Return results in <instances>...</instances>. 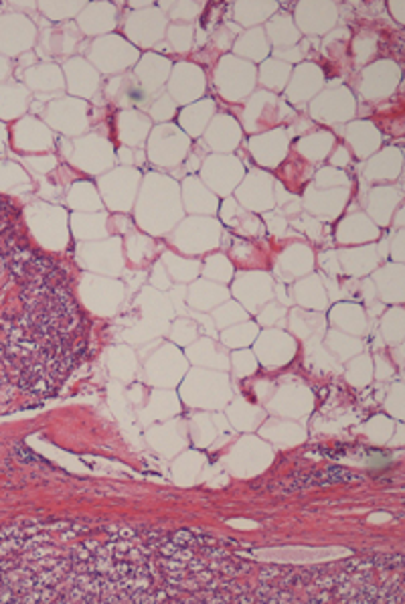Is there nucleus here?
Masks as SVG:
<instances>
[{
  "instance_id": "obj_1",
  "label": "nucleus",
  "mask_w": 405,
  "mask_h": 604,
  "mask_svg": "<svg viewBox=\"0 0 405 604\" xmlns=\"http://www.w3.org/2000/svg\"><path fill=\"white\" fill-rule=\"evenodd\" d=\"M187 148H189V142L180 132L170 126H164L154 132V138L150 144V159L164 166H173L185 159Z\"/></svg>"
},
{
  "instance_id": "obj_2",
  "label": "nucleus",
  "mask_w": 405,
  "mask_h": 604,
  "mask_svg": "<svg viewBox=\"0 0 405 604\" xmlns=\"http://www.w3.org/2000/svg\"><path fill=\"white\" fill-rule=\"evenodd\" d=\"M35 39V29L31 23L23 17H2L0 18V51L4 53H18L27 49Z\"/></svg>"
},
{
  "instance_id": "obj_3",
  "label": "nucleus",
  "mask_w": 405,
  "mask_h": 604,
  "mask_svg": "<svg viewBox=\"0 0 405 604\" xmlns=\"http://www.w3.org/2000/svg\"><path fill=\"white\" fill-rule=\"evenodd\" d=\"M353 481H363V476L351 473L347 469H340V467H328L326 471H312V473L292 476L290 481H288L290 487L286 491L324 487V485H337V483H353Z\"/></svg>"
},
{
  "instance_id": "obj_4",
  "label": "nucleus",
  "mask_w": 405,
  "mask_h": 604,
  "mask_svg": "<svg viewBox=\"0 0 405 604\" xmlns=\"http://www.w3.org/2000/svg\"><path fill=\"white\" fill-rule=\"evenodd\" d=\"M251 152L256 154V159H258L259 163L266 164V166L278 164L286 154V136H284V132L278 130L272 132V134H266L261 138H256L251 142Z\"/></svg>"
},
{
  "instance_id": "obj_5",
  "label": "nucleus",
  "mask_w": 405,
  "mask_h": 604,
  "mask_svg": "<svg viewBox=\"0 0 405 604\" xmlns=\"http://www.w3.org/2000/svg\"><path fill=\"white\" fill-rule=\"evenodd\" d=\"M15 144L18 148L25 150H39V148L51 147V134L45 132V128L32 120V118H25L20 124H16L15 128Z\"/></svg>"
},
{
  "instance_id": "obj_6",
  "label": "nucleus",
  "mask_w": 405,
  "mask_h": 604,
  "mask_svg": "<svg viewBox=\"0 0 405 604\" xmlns=\"http://www.w3.org/2000/svg\"><path fill=\"white\" fill-rule=\"evenodd\" d=\"M29 92L16 83H0V116L16 118L27 110Z\"/></svg>"
},
{
  "instance_id": "obj_7",
  "label": "nucleus",
  "mask_w": 405,
  "mask_h": 604,
  "mask_svg": "<svg viewBox=\"0 0 405 604\" xmlns=\"http://www.w3.org/2000/svg\"><path fill=\"white\" fill-rule=\"evenodd\" d=\"M47 120L55 126V128H59V130L63 132H69V134H73V132H77L80 128H83L85 126V122H81V120H73V112L80 108L75 101H69V99H59V101H53L51 106H47Z\"/></svg>"
},
{
  "instance_id": "obj_8",
  "label": "nucleus",
  "mask_w": 405,
  "mask_h": 604,
  "mask_svg": "<svg viewBox=\"0 0 405 604\" xmlns=\"http://www.w3.org/2000/svg\"><path fill=\"white\" fill-rule=\"evenodd\" d=\"M73 49H75L73 25H65L61 29L47 31L41 41V53H47V55H65Z\"/></svg>"
},
{
  "instance_id": "obj_9",
  "label": "nucleus",
  "mask_w": 405,
  "mask_h": 604,
  "mask_svg": "<svg viewBox=\"0 0 405 604\" xmlns=\"http://www.w3.org/2000/svg\"><path fill=\"white\" fill-rule=\"evenodd\" d=\"M185 197H187V207H189L191 211H217V201H215V197L207 193V189H205L199 180L187 179V183H185Z\"/></svg>"
},
{
  "instance_id": "obj_10",
  "label": "nucleus",
  "mask_w": 405,
  "mask_h": 604,
  "mask_svg": "<svg viewBox=\"0 0 405 604\" xmlns=\"http://www.w3.org/2000/svg\"><path fill=\"white\" fill-rule=\"evenodd\" d=\"M227 296L223 288L215 286V284H207V282H199L193 284L191 288V307L199 309V311H207L211 307H215L217 302H221Z\"/></svg>"
},
{
  "instance_id": "obj_11",
  "label": "nucleus",
  "mask_w": 405,
  "mask_h": 604,
  "mask_svg": "<svg viewBox=\"0 0 405 604\" xmlns=\"http://www.w3.org/2000/svg\"><path fill=\"white\" fill-rule=\"evenodd\" d=\"M25 80L32 90L47 92L49 87H61L59 69L55 66H37L25 71Z\"/></svg>"
},
{
  "instance_id": "obj_12",
  "label": "nucleus",
  "mask_w": 405,
  "mask_h": 604,
  "mask_svg": "<svg viewBox=\"0 0 405 604\" xmlns=\"http://www.w3.org/2000/svg\"><path fill=\"white\" fill-rule=\"evenodd\" d=\"M296 294H298V300L302 304H306V307H314V309L326 307V294H324L323 286H320V280L316 276L300 282L298 288H296Z\"/></svg>"
},
{
  "instance_id": "obj_13",
  "label": "nucleus",
  "mask_w": 405,
  "mask_h": 604,
  "mask_svg": "<svg viewBox=\"0 0 405 604\" xmlns=\"http://www.w3.org/2000/svg\"><path fill=\"white\" fill-rule=\"evenodd\" d=\"M342 260H344V266L351 274L355 276H361V274H367L369 268H373L377 264V256L375 254V247H365V249H359V252H342Z\"/></svg>"
},
{
  "instance_id": "obj_14",
  "label": "nucleus",
  "mask_w": 405,
  "mask_h": 604,
  "mask_svg": "<svg viewBox=\"0 0 405 604\" xmlns=\"http://www.w3.org/2000/svg\"><path fill=\"white\" fill-rule=\"evenodd\" d=\"M286 256L282 258V264L286 266V270L290 274H304L310 272L312 268V252L304 245H294L290 249L284 252Z\"/></svg>"
},
{
  "instance_id": "obj_15",
  "label": "nucleus",
  "mask_w": 405,
  "mask_h": 604,
  "mask_svg": "<svg viewBox=\"0 0 405 604\" xmlns=\"http://www.w3.org/2000/svg\"><path fill=\"white\" fill-rule=\"evenodd\" d=\"M75 223V233L83 240H92V238H104L106 235V217H92V215H75L73 219Z\"/></svg>"
},
{
  "instance_id": "obj_16",
  "label": "nucleus",
  "mask_w": 405,
  "mask_h": 604,
  "mask_svg": "<svg viewBox=\"0 0 405 604\" xmlns=\"http://www.w3.org/2000/svg\"><path fill=\"white\" fill-rule=\"evenodd\" d=\"M332 144V136L330 134H314L312 138H306L304 142H300L298 148L302 154H306L312 161H320L324 154L328 152V148Z\"/></svg>"
},
{
  "instance_id": "obj_17",
  "label": "nucleus",
  "mask_w": 405,
  "mask_h": 604,
  "mask_svg": "<svg viewBox=\"0 0 405 604\" xmlns=\"http://www.w3.org/2000/svg\"><path fill=\"white\" fill-rule=\"evenodd\" d=\"M356 221H359V223L355 226V223H353V217L347 219V223H344L342 228H351V231H342V238H339V240H342V242H355L356 233H361V240H371V238L377 235L375 226H371L363 215H359Z\"/></svg>"
},
{
  "instance_id": "obj_18",
  "label": "nucleus",
  "mask_w": 405,
  "mask_h": 604,
  "mask_svg": "<svg viewBox=\"0 0 405 604\" xmlns=\"http://www.w3.org/2000/svg\"><path fill=\"white\" fill-rule=\"evenodd\" d=\"M292 316V327L300 337H310L314 331L323 335V321L318 316H306L304 312H294Z\"/></svg>"
},
{
  "instance_id": "obj_19",
  "label": "nucleus",
  "mask_w": 405,
  "mask_h": 604,
  "mask_svg": "<svg viewBox=\"0 0 405 604\" xmlns=\"http://www.w3.org/2000/svg\"><path fill=\"white\" fill-rule=\"evenodd\" d=\"M164 258H166L170 274L178 278V280H191V278L197 276V272H199V264H197V261L178 260V258L170 256V254H166Z\"/></svg>"
},
{
  "instance_id": "obj_20",
  "label": "nucleus",
  "mask_w": 405,
  "mask_h": 604,
  "mask_svg": "<svg viewBox=\"0 0 405 604\" xmlns=\"http://www.w3.org/2000/svg\"><path fill=\"white\" fill-rule=\"evenodd\" d=\"M75 191L71 193V205L80 207L81 201H85V209H96L99 207V199L96 197V191L89 183H77L73 187Z\"/></svg>"
},
{
  "instance_id": "obj_21",
  "label": "nucleus",
  "mask_w": 405,
  "mask_h": 604,
  "mask_svg": "<svg viewBox=\"0 0 405 604\" xmlns=\"http://www.w3.org/2000/svg\"><path fill=\"white\" fill-rule=\"evenodd\" d=\"M383 333H385V339L391 341V343H399V341L404 339V319H401V311H393L391 314L385 316Z\"/></svg>"
},
{
  "instance_id": "obj_22",
  "label": "nucleus",
  "mask_w": 405,
  "mask_h": 604,
  "mask_svg": "<svg viewBox=\"0 0 405 604\" xmlns=\"http://www.w3.org/2000/svg\"><path fill=\"white\" fill-rule=\"evenodd\" d=\"M205 274L211 278H217L221 282H227L231 278V274H233V268H231V264L223 256H211L207 264H205Z\"/></svg>"
},
{
  "instance_id": "obj_23",
  "label": "nucleus",
  "mask_w": 405,
  "mask_h": 604,
  "mask_svg": "<svg viewBox=\"0 0 405 604\" xmlns=\"http://www.w3.org/2000/svg\"><path fill=\"white\" fill-rule=\"evenodd\" d=\"M128 252L130 258L134 261L150 258V254H152V242H150L148 238H144V235H132L128 240Z\"/></svg>"
},
{
  "instance_id": "obj_24",
  "label": "nucleus",
  "mask_w": 405,
  "mask_h": 604,
  "mask_svg": "<svg viewBox=\"0 0 405 604\" xmlns=\"http://www.w3.org/2000/svg\"><path fill=\"white\" fill-rule=\"evenodd\" d=\"M243 319H247V314H245L243 311H239L233 302H229V304L221 307L219 311L215 312V323H217L219 327H227V325L237 323V321H243Z\"/></svg>"
},
{
  "instance_id": "obj_25",
  "label": "nucleus",
  "mask_w": 405,
  "mask_h": 604,
  "mask_svg": "<svg viewBox=\"0 0 405 604\" xmlns=\"http://www.w3.org/2000/svg\"><path fill=\"white\" fill-rule=\"evenodd\" d=\"M194 337H197V325L187 319H178V323L173 328V339L180 345H187L191 343Z\"/></svg>"
},
{
  "instance_id": "obj_26",
  "label": "nucleus",
  "mask_w": 405,
  "mask_h": 604,
  "mask_svg": "<svg viewBox=\"0 0 405 604\" xmlns=\"http://www.w3.org/2000/svg\"><path fill=\"white\" fill-rule=\"evenodd\" d=\"M254 335H256V327L245 325V328L243 327L233 328V331H229V333L225 331L223 341L229 345H233V347H237V345H243V341H245V343H249V341L254 339Z\"/></svg>"
},
{
  "instance_id": "obj_27",
  "label": "nucleus",
  "mask_w": 405,
  "mask_h": 604,
  "mask_svg": "<svg viewBox=\"0 0 405 604\" xmlns=\"http://www.w3.org/2000/svg\"><path fill=\"white\" fill-rule=\"evenodd\" d=\"M175 404V395H170V393H166V395H162V404H161V393H154L152 395V404H150V408H148V420H154V418H168L166 416V412H164V406H173Z\"/></svg>"
},
{
  "instance_id": "obj_28",
  "label": "nucleus",
  "mask_w": 405,
  "mask_h": 604,
  "mask_svg": "<svg viewBox=\"0 0 405 604\" xmlns=\"http://www.w3.org/2000/svg\"><path fill=\"white\" fill-rule=\"evenodd\" d=\"M245 215V211H243L242 207L233 201V199H225V203H223V209H221V217H223V221H225L227 226H233V228H237L239 226V221H242V217Z\"/></svg>"
},
{
  "instance_id": "obj_29",
  "label": "nucleus",
  "mask_w": 405,
  "mask_h": 604,
  "mask_svg": "<svg viewBox=\"0 0 405 604\" xmlns=\"http://www.w3.org/2000/svg\"><path fill=\"white\" fill-rule=\"evenodd\" d=\"M233 367H235L237 376H249V374L256 371V359H254L247 351L235 353V355H233Z\"/></svg>"
},
{
  "instance_id": "obj_30",
  "label": "nucleus",
  "mask_w": 405,
  "mask_h": 604,
  "mask_svg": "<svg viewBox=\"0 0 405 604\" xmlns=\"http://www.w3.org/2000/svg\"><path fill=\"white\" fill-rule=\"evenodd\" d=\"M318 183L320 185H347L349 180H347V175L344 173H340V171H332V168H326V171H320L318 173Z\"/></svg>"
},
{
  "instance_id": "obj_31",
  "label": "nucleus",
  "mask_w": 405,
  "mask_h": 604,
  "mask_svg": "<svg viewBox=\"0 0 405 604\" xmlns=\"http://www.w3.org/2000/svg\"><path fill=\"white\" fill-rule=\"evenodd\" d=\"M294 226H296V228L304 229L306 233H310V238L318 240V233H320V226H318V221H314V219H310V217H298V219L294 221Z\"/></svg>"
},
{
  "instance_id": "obj_32",
  "label": "nucleus",
  "mask_w": 405,
  "mask_h": 604,
  "mask_svg": "<svg viewBox=\"0 0 405 604\" xmlns=\"http://www.w3.org/2000/svg\"><path fill=\"white\" fill-rule=\"evenodd\" d=\"M282 316H284V309L272 304V307H268L266 311L259 314V321H261L263 325H272V323H275V321L282 319Z\"/></svg>"
},
{
  "instance_id": "obj_33",
  "label": "nucleus",
  "mask_w": 405,
  "mask_h": 604,
  "mask_svg": "<svg viewBox=\"0 0 405 604\" xmlns=\"http://www.w3.org/2000/svg\"><path fill=\"white\" fill-rule=\"evenodd\" d=\"M154 270H156V272H154V276H152V286H156V288H161V290H166V288L170 286V280L164 276V266H162V261L156 264Z\"/></svg>"
},
{
  "instance_id": "obj_34",
  "label": "nucleus",
  "mask_w": 405,
  "mask_h": 604,
  "mask_svg": "<svg viewBox=\"0 0 405 604\" xmlns=\"http://www.w3.org/2000/svg\"><path fill=\"white\" fill-rule=\"evenodd\" d=\"M268 223H270V229L274 231V233H278V235H282L284 231H286V228H288V221H284V217L282 215H268Z\"/></svg>"
},
{
  "instance_id": "obj_35",
  "label": "nucleus",
  "mask_w": 405,
  "mask_h": 604,
  "mask_svg": "<svg viewBox=\"0 0 405 604\" xmlns=\"http://www.w3.org/2000/svg\"><path fill=\"white\" fill-rule=\"evenodd\" d=\"M323 266H324V270H328V272H332V274H337V272H340L339 258H337V256H335L332 252L324 254V256H323Z\"/></svg>"
},
{
  "instance_id": "obj_36",
  "label": "nucleus",
  "mask_w": 405,
  "mask_h": 604,
  "mask_svg": "<svg viewBox=\"0 0 405 604\" xmlns=\"http://www.w3.org/2000/svg\"><path fill=\"white\" fill-rule=\"evenodd\" d=\"M401 238H404V233H399V235H397V242H395V258H397V260H401Z\"/></svg>"
},
{
  "instance_id": "obj_37",
  "label": "nucleus",
  "mask_w": 405,
  "mask_h": 604,
  "mask_svg": "<svg viewBox=\"0 0 405 604\" xmlns=\"http://www.w3.org/2000/svg\"><path fill=\"white\" fill-rule=\"evenodd\" d=\"M275 292L282 298V302H288V294L284 290V284H278V286H275Z\"/></svg>"
},
{
  "instance_id": "obj_38",
  "label": "nucleus",
  "mask_w": 405,
  "mask_h": 604,
  "mask_svg": "<svg viewBox=\"0 0 405 604\" xmlns=\"http://www.w3.org/2000/svg\"><path fill=\"white\" fill-rule=\"evenodd\" d=\"M8 73V61L4 57H0V80Z\"/></svg>"
},
{
  "instance_id": "obj_39",
  "label": "nucleus",
  "mask_w": 405,
  "mask_h": 604,
  "mask_svg": "<svg viewBox=\"0 0 405 604\" xmlns=\"http://www.w3.org/2000/svg\"><path fill=\"white\" fill-rule=\"evenodd\" d=\"M337 156H340V159H337L335 163L347 164V161H349V159H347V150H344V148H340V150H337Z\"/></svg>"
}]
</instances>
